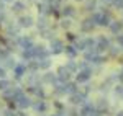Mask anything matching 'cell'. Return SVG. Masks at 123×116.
Segmentation results:
<instances>
[{
  "instance_id": "obj_34",
  "label": "cell",
  "mask_w": 123,
  "mask_h": 116,
  "mask_svg": "<svg viewBox=\"0 0 123 116\" xmlns=\"http://www.w3.org/2000/svg\"><path fill=\"white\" fill-rule=\"evenodd\" d=\"M0 78H7V69L0 66Z\"/></svg>"
},
{
  "instance_id": "obj_37",
  "label": "cell",
  "mask_w": 123,
  "mask_h": 116,
  "mask_svg": "<svg viewBox=\"0 0 123 116\" xmlns=\"http://www.w3.org/2000/svg\"><path fill=\"white\" fill-rule=\"evenodd\" d=\"M117 43H118V46L123 48V34H118V36H117Z\"/></svg>"
},
{
  "instance_id": "obj_3",
  "label": "cell",
  "mask_w": 123,
  "mask_h": 116,
  "mask_svg": "<svg viewBox=\"0 0 123 116\" xmlns=\"http://www.w3.org/2000/svg\"><path fill=\"white\" fill-rule=\"evenodd\" d=\"M56 75H57V83H67V82H71L72 72H71L66 66H61V67L56 70Z\"/></svg>"
},
{
  "instance_id": "obj_30",
  "label": "cell",
  "mask_w": 123,
  "mask_h": 116,
  "mask_svg": "<svg viewBox=\"0 0 123 116\" xmlns=\"http://www.w3.org/2000/svg\"><path fill=\"white\" fill-rule=\"evenodd\" d=\"M59 26L62 29H69L71 26H72V20L71 18H62L61 21H59Z\"/></svg>"
},
{
  "instance_id": "obj_24",
  "label": "cell",
  "mask_w": 123,
  "mask_h": 116,
  "mask_svg": "<svg viewBox=\"0 0 123 116\" xmlns=\"http://www.w3.org/2000/svg\"><path fill=\"white\" fill-rule=\"evenodd\" d=\"M21 59L26 61V62L35 61V57H33V49H21Z\"/></svg>"
},
{
  "instance_id": "obj_18",
  "label": "cell",
  "mask_w": 123,
  "mask_h": 116,
  "mask_svg": "<svg viewBox=\"0 0 123 116\" xmlns=\"http://www.w3.org/2000/svg\"><path fill=\"white\" fill-rule=\"evenodd\" d=\"M23 10H26V3H25L23 0H15V2L12 3V11H13V13H21Z\"/></svg>"
},
{
  "instance_id": "obj_39",
  "label": "cell",
  "mask_w": 123,
  "mask_h": 116,
  "mask_svg": "<svg viewBox=\"0 0 123 116\" xmlns=\"http://www.w3.org/2000/svg\"><path fill=\"white\" fill-rule=\"evenodd\" d=\"M3 8H5V2L0 0V13H3Z\"/></svg>"
},
{
  "instance_id": "obj_33",
  "label": "cell",
  "mask_w": 123,
  "mask_h": 116,
  "mask_svg": "<svg viewBox=\"0 0 123 116\" xmlns=\"http://www.w3.org/2000/svg\"><path fill=\"white\" fill-rule=\"evenodd\" d=\"M113 93H115V97H123V85H117Z\"/></svg>"
},
{
  "instance_id": "obj_12",
  "label": "cell",
  "mask_w": 123,
  "mask_h": 116,
  "mask_svg": "<svg viewBox=\"0 0 123 116\" xmlns=\"http://www.w3.org/2000/svg\"><path fill=\"white\" fill-rule=\"evenodd\" d=\"M85 101H87V98H85L80 92H77V93H74V95L69 97V103H71L72 106H82Z\"/></svg>"
},
{
  "instance_id": "obj_7",
  "label": "cell",
  "mask_w": 123,
  "mask_h": 116,
  "mask_svg": "<svg viewBox=\"0 0 123 116\" xmlns=\"http://www.w3.org/2000/svg\"><path fill=\"white\" fill-rule=\"evenodd\" d=\"M26 72H28V67H26V62H18L15 69H13V77L17 78V80H21V78L26 75Z\"/></svg>"
},
{
  "instance_id": "obj_40",
  "label": "cell",
  "mask_w": 123,
  "mask_h": 116,
  "mask_svg": "<svg viewBox=\"0 0 123 116\" xmlns=\"http://www.w3.org/2000/svg\"><path fill=\"white\" fill-rule=\"evenodd\" d=\"M100 2H102V3H112L113 0H100Z\"/></svg>"
},
{
  "instance_id": "obj_28",
  "label": "cell",
  "mask_w": 123,
  "mask_h": 116,
  "mask_svg": "<svg viewBox=\"0 0 123 116\" xmlns=\"http://www.w3.org/2000/svg\"><path fill=\"white\" fill-rule=\"evenodd\" d=\"M66 67L69 69L72 74H74V72L77 74V70H79V69H77V62L74 61V59H69V61H67V62H66Z\"/></svg>"
},
{
  "instance_id": "obj_16",
  "label": "cell",
  "mask_w": 123,
  "mask_h": 116,
  "mask_svg": "<svg viewBox=\"0 0 123 116\" xmlns=\"http://www.w3.org/2000/svg\"><path fill=\"white\" fill-rule=\"evenodd\" d=\"M95 110H97L98 113L107 111V110H108V100H107V98H98L97 103H95Z\"/></svg>"
},
{
  "instance_id": "obj_9",
  "label": "cell",
  "mask_w": 123,
  "mask_h": 116,
  "mask_svg": "<svg viewBox=\"0 0 123 116\" xmlns=\"http://www.w3.org/2000/svg\"><path fill=\"white\" fill-rule=\"evenodd\" d=\"M41 82H43V83H46V85H51V87L57 85V75H56V72H49V70H46V72L41 75Z\"/></svg>"
},
{
  "instance_id": "obj_35",
  "label": "cell",
  "mask_w": 123,
  "mask_h": 116,
  "mask_svg": "<svg viewBox=\"0 0 123 116\" xmlns=\"http://www.w3.org/2000/svg\"><path fill=\"white\" fill-rule=\"evenodd\" d=\"M110 54H112V56L120 54V49H118V46H115V48H112V46H110Z\"/></svg>"
},
{
  "instance_id": "obj_32",
  "label": "cell",
  "mask_w": 123,
  "mask_h": 116,
  "mask_svg": "<svg viewBox=\"0 0 123 116\" xmlns=\"http://www.w3.org/2000/svg\"><path fill=\"white\" fill-rule=\"evenodd\" d=\"M2 116H18V113H17L13 108L8 106V108H5V110L2 111Z\"/></svg>"
},
{
  "instance_id": "obj_11",
  "label": "cell",
  "mask_w": 123,
  "mask_h": 116,
  "mask_svg": "<svg viewBox=\"0 0 123 116\" xmlns=\"http://www.w3.org/2000/svg\"><path fill=\"white\" fill-rule=\"evenodd\" d=\"M17 44H18L21 49H33L35 41H33L31 36H20V38L17 39Z\"/></svg>"
},
{
  "instance_id": "obj_36",
  "label": "cell",
  "mask_w": 123,
  "mask_h": 116,
  "mask_svg": "<svg viewBox=\"0 0 123 116\" xmlns=\"http://www.w3.org/2000/svg\"><path fill=\"white\" fill-rule=\"evenodd\" d=\"M112 3H113L117 8H123V0H113Z\"/></svg>"
},
{
  "instance_id": "obj_23",
  "label": "cell",
  "mask_w": 123,
  "mask_h": 116,
  "mask_svg": "<svg viewBox=\"0 0 123 116\" xmlns=\"http://www.w3.org/2000/svg\"><path fill=\"white\" fill-rule=\"evenodd\" d=\"M36 62H38L39 70H49V67H51V57L41 59V61H36Z\"/></svg>"
},
{
  "instance_id": "obj_25",
  "label": "cell",
  "mask_w": 123,
  "mask_h": 116,
  "mask_svg": "<svg viewBox=\"0 0 123 116\" xmlns=\"http://www.w3.org/2000/svg\"><path fill=\"white\" fill-rule=\"evenodd\" d=\"M72 46L77 49V52H79V51H84V52L87 51V48H85V39H79V38H77L76 41H74Z\"/></svg>"
},
{
  "instance_id": "obj_5",
  "label": "cell",
  "mask_w": 123,
  "mask_h": 116,
  "mask_svg": "<svg viewBox=\"0 0 123 116\" xmlns=\"http://www.w3.org/2000/svg\"><path fill=\"white\" fill-rule=\"evenodd\" d=\"M79 116H100V113L95 110V105L85 101L84 105L80 106V110H79Z\"/></svg>"
},
{
  "instance_id": "obj_17",
  "label": "cell",
  "mask_w": 123,
  "mask_h": 116,
  "mask_svg": "<svg viewBox=\"0 0 123 116\" xmlns=\"http://www.w3.org/2000/svg\"><path fill=\"white\" fill-rule=\"evenodd\" d=\"M20 26L18 25H8V26H7V34H8L10 38H17L18 39L20 38Z\"/></svg>"
},
{
  "instance_id": "obj_6",
  "label": "cell",
  "mask_w": 123,
  "mask_h": 116,
  "mask_svg": "<svg viewBox=\"0 0 123 116\" xmlns=\"http://www.w3.org/2000/svg\"><path fill=\"white\" fill-rule=\"evenodd\" d=\"M90 78H92V69L85 67L76 74V83H87Z\"/></svg>"
},
{
  "instance_id": "obj_8",
  "label": "cell",
  "mask_w": 123,
  "mask_h": 116,
  "mask_svg": "<svg viewBox=\"0 0 123 116\" xmlns=\"http://www.w3.org/2000/svg\"><path fill=\"white\" fill-rule=\"evenodd\" d=\"M110 49V39L105 38V36H98L97 38V44H95V51L100 54L104 51H108Z\"/></svg>"
},
{
  "instance_id": "obj_4",
  "label": "cell",
  "mask_w": 123,
  "mask_h": 116,
  "mask_svg": "<svg viewBox=\"0 0 123 116\" xmlns=\"http://www.w3.org/2000/svg\"><path fill=\"white\" fill-rule=\"evenodd\" d=\"M33 57H35V61L46 59V57H49V51L46 49L44 44H35L33 46Z\"/></svg>"
},
{
  "instance_id": "obj_21",
  "label": "cell",
  "mask_w": 123,
  "mask_h": 116,
  "mask_svg": "<svg viewBox=\"0 0 123 116\" xmlns=\"http://www.w3.org/2000/svg\"><path fill=\"white\" fill-rule=\"evenodd\" d=\"M64 54H66L69 59H76L79 52H77V49L74 48L72 44H69V46H66V48H64Z\"/></svg>"
},
{
  "instance_id": "obj_15",
  "label": "cell",
  "mask_w": 123,
  "mask_h": 116,
  "mask_svg": "<svg viewBox=\"0 0 123 116\" xmlns=\"http://www.w3.org/2000/svg\"><path fill=\"white\" fill-rule=\"evenodd\" d=\"M95 28V23L92 21V18H85L82 23H80V31L82 33H92Z\"/></svg>"
},
{
  "instance_id": "obj_27",
  "label": "cell",
  "mask_w": 123,
  "mask_h": 116,
  "mask_svg": "<svg viewBox=\"0 0 123 116\" xmlns=\"http://www.w3.org/2000/svg\"><path fill=\"white\" fill-rule=\"evenodd\" d=\"M95 7H97V0H87L85 2V11H95Z\"/></svg>"
},
{
  "instance_id": "obj_1",
  "label": "cell",
  "mask_w": 123,
  "mask_h": 116,
  "mask_svg": "<svg viewBox=\"0 0 123 116\" xmlns=\"http://www.w3.org/2000/svg\"><path fill=\"white\" fill-rule=\"evenodd\" d=\"M90 18L95 23V26H110V23H112L110 15L107 11H94Z\"/></svg>"
},
{
  "instance_id": "obj_45",
  "label": "cell",
  "mask_w": 123,
  "mask_h": 116,
  "mask_svg": "<svg viewBox=\"0 0 123 116\" xmlns=\"http://www.w3.org/2000/svg\"><path fill=\"white\" fill-rule=\"evenodd\" d=\"M122 74H123V69H122Z\"/></svg>"
},
{
  "instance_id": "obj_2",
  "label": "cell",
  "mask_w": 123,
  "mask_h": 116,
  "mask_svg": "<svg viewBox=\"0 0 123 116\" xmlns=\"http://www.w3.org/2000/svg\"><path fill=\"white\" fill-rule=\"evenodd\" d=\"M64 43L61 41V39H57V38H54V39H51L49 41V54H53V56H57V54H62L64 52Z\"/></svg>"
},
{
  "instance_id": "obj_20",
  "label": "cell",
  "mask_w": 123,
  "mask_h": 116,
  "mask_svg": "<svg viewBox=\"0 0 123 116\" xmlns=\"http://www.w3.org/2000/svg\"><path fill=\"white\" fill-rule=\"evenodd\" d=\"M108 28H110V31H112L113 34H120L122 29H123V21H112Z\"/></svg>"
},
{
  "instance_id": "obj_22",
  "label": "cell",
  "mask_w": 123,
  "mask_h": 116,
  "mask_svg": "<svg viewBox=\"0 0 123 116\" xmlns=\"http://www.w3.org/2000/svg\"><path fill=\"white\" fill-rule=\"evenodd\" d=\"M36 26H38L39 31H44V29L49 28V25H48V17H39L38 21H36Z\"/></svg>"
},
{
  "instance_id": "obj_19",
  "label": "cell",
  "mask_w": 123,
  "mask_h": 116,
  "mask_svg": "<svg viewBox=\"0 0 123 116\" xmlns=\"http://www.w3.org/2000/svg\"><path fill=\"white\" fill-rule=\"evenodd\" d=\"M61 13H62V17H64V18H71V17H74V15H76V8H74L72 5H64L62 10H61Z\"/></svg>"
},
{
  "instance_id": "obj_41",
  "label": "cell",
  "mask_w": 123,
  "mask_h": 116,
  "mask_svg": "<svg viewBox=\"0 0 123 116\" xmlns=\"http://www.w3.org/2000/svg\"><path fill=\"white\" fill-rule=\"evenodd\" d=\"M117 116H123V110H120V111L117 113Z\"/></svg>"
},
{
  "instance_id": "obj_31",
  "label": "cell",
  "mask_w": 123,
  "mask_h": 116,
  "mask_svg": "<svg viewBox=\"0 0 123 116\" xmlns=\"http://www.w3.org/2000/svg\"><path fill=\"white\" fill-rule=\"evenodd\" d=\"M7 57H10V49L5 46H0V61H5Z\"/></svg>"
},
{
  "instance_id": "obj_44",
  "label": "cell",
  "mask_w": 123,
  "mask_h": 116,
  "mask_svg": "<svg viewBox=\"0 0 123 116\" xmlns=\"http://www.w3.org/2000/svg\"><path fill=\"white\" fill-rule=\"evenodd\" d=\"M76 2H84V0H76Z\"/></svg>"
},
{
  "instance_id": "obj_38",
  "label": "cell",
  "mask_w": 123,
  "mask_h": 116,
  "mask_svg": "<svg viewBox=\"0 0 123 116\" xmlns=\"http://www.w3.org/2000/svg\"><path fill=\"white\" fill-rule=\"evenodd\" d=\"M67 39H69V41H76L77 36H76V34H72V33H69V34H67Z\"/></svg>"
},
{
  "instance_id": "obj_43",
  "label": "cell",
  "mask_w": 123,
  "mask_h": 116,
  "mask_svg": "<svg viewBox=\"0 0 123 116\" xmlns=\"http://www.w3.org/2000/svg\"><path fill=\"white\" fill-rule=\"evenodd\" d=\"M18 116H26V115H23V113H18Z\"/></svg>"
},
{
  "instance_id": "obj_10",
  "label": "cell",
  "mask_w": 123,
  "mask_h": 116,
  "mask_svg": "<svg viewBox=\"0 0 123 116\" xmlns=\"http://www.w3.org/2000/svg\"><path fill=\"white\" fill-rule=\"evenodd\" d=\"M15 105L20 108V110H26V108H31L33 105V101H31V98L26 95V93H23V95H20L17 98V101H15Z\"/></svg>"
},
{
  "instance_id": "obj_42",
  "label": "cell",
  "mask_w": 123,
  "mask_h": 116,
  "mask_svg": "<svg viewBox=\"0 0 123 116\" xmlns=\"http://www.w3.org/2000/svg\"><path fill=\"white\" fill-rule=\"evenodd\" d=\"M3 2H5V3H13L15 0H3Z\"/></svg>"
},
{
  "instance_id": "obj_29",
  "label": "cell",
  "mask_w": 123,
  "mask_h": 116,
  "mask_svg": "<svg viewBox=\"0 0 123 116\" xmlns=\"http://www.w3.org/2000/svg\"><path fill=\"white\" fill-rule=\"evenodd\" d=\"M10 87H12V82H10L8 78H0V92H5Z\"/></svg>"
},
{
  "instance_id": "obj_13",
  "label": "cell",
  "mask_w": 123,
  "mask_h": 116,
  "mask_svg": "<svg viewBox=\"0 0 123 116\" xmlns=\"http://www.w3.org/2000/svg\"><path fill=\"white\" fill-rule=\"evenodd\" d=\"M17 23H18L20 28H31V26L35 25V18H33L31 15H23V17L18 18Z\"/></svg>"
},
{
  "instance_id": "obj_14",
  "label": "cell",
  "mask_w": 123,
  "mask_h": 116,
  "mask_svg": "<svg viewBox=\"0 0 123 116\" xmlns=\"http://www.w3.org/2000/svg\"><path fill=\"white\" fill-rule=\"evenodd\" d=\"M31 108H33L36 113L43 115V113H46V111H48V103L44 101V100H38V101H35V103L31 105Z\"/></svg>"
},
{
  "instance_id": "obj_26",
  "label": "cell",
  "mask_w": 123,
  "mask_h": 116,
  "mask_svg": "<svg viewBox=\"0 0 123 116\" xmlns=\"http://www.w3.org/2000/svg\"><path fill=\"white\" fill-rule=\"evenodd\" d=\"M3 62H5V66H3V67H5V69H12V70H13V69H15V66L18 64V62L15 61V57H12V56H10V57H7Z\"/></svg>"
}]
</instances>
